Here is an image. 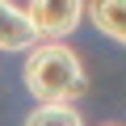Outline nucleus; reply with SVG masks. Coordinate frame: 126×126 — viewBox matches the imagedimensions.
Listing matches in <instances>:
<instances>
[{"label":"nucleus","instance_id":"f257e3e1","mask_svg":"<svg viewBox=\"0 0 126 126\" xmlns=\"http://www.w3.org/2000/svg\"><path fill=\"white\" fill-rule=\"evenodd\" d=\"M21 80L38 105H76L88 93V72L67 42H34L25 50Z\"/></svg>","mask_w":126,"mask_h":126},{"label":"nucleus","instance_id":"f03ea898","mask_svg":"<svg viewBox=\"0 0 126 126\" xmlns=\"http://www.w3.org/2000/svg\"><path fill=\"white\" fill-rule=\"evenodd\" d=\"M38 42H67L88 13V0H30L25 4Z\"/></svg>","mask_w":126,"mask_h":126},{"label":"nucleus","instance_id":"7ed1b4c3","mask_svg":"<svg viewBox=\"0 0 126 126\" xmlns=\"http://www.w3.org/2000/svg\"><path fill=\"white\" fill-rule=\"evenodd\" d=\"M34 42H38V34L30 25V13L21 4H13V0H0V50L25 55Z\"/></svg>","mask_w":126,"mask_h":126},{"label":"nucleus","instance_id":"20e7f679","mask_svg":"<svg viewBox=\"0 0 126 126\" xmlns=\"http://www.w3.org/2000/svg\"><path fill=\"white\" fill-rule=\"evenodd\" d=\"M97 34H105L109 42L126 46V0H88V13H84Z\"/></svg>","mask_w":126,"mask_h":126},{"label":"nucleus","instance_id":"39448f33","mask_svg":"<svg viewBox=\"0 0 126 126\" xmlns=\"http://www.w3.org/2000/svg\"><path fill=\"white\" fill-rule=\"evenodd\" d=\"M21 126H84L76 105H34Z\"/></svg>","mask_w":126,"mask_h":126}]
</instances>
